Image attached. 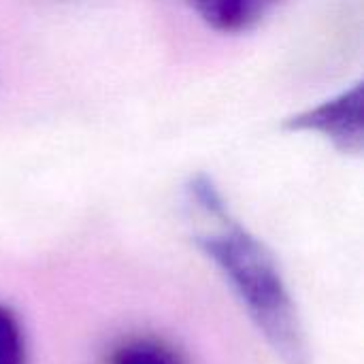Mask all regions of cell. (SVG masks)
<instances>
[{
  "instance_id": "obj_2",
  "label": "cell",
  "mask_w": 364,
  "mask_h": 364,
  "mask_svg": "<svg viewBox=\"0 0 364 364\" xmlns=\"http://www.w3.org/2000/svg\"><path fill=\"white\" fill-rule=\"evenodd\" d=\"M284 126L292 132L322 134L341 154H360L364 145L363 83H354L337 96L288 117Z\"/></svg>"
},
{
  "instance_id": "obj_5",
  "label": "cell",
  "mask_w": 364,
  "mask_h": 364,
  "mask_svg": "<svg viewBox=\"0 0 364 364\" xmlns=\"http://www.w3.org/2000/svg\"><path fill=\"white\" fill-rule=\"evenodd\" d=\"M0 364H28V341L17 314L0 303Z\"/></svg>"
},
{
  "instance_id": "obj_1",
  "label": "cell",
  "mask_w": 364,
  "mask_h": 364,
  "mask_svg": "<svg viewBox=\"0 0 364 364\" xmlns=\"http://www.w3.org/2000/svg\"><path fill=\"white\" fill-rule=\"evenodd\" d=\"M205 218L213 228L196 235L198 250L220 271L269 348L286 364H309L305 326L273 252L228 209Z\"/></svg>"
},
{
  "instance_id": "obj_4",
  "label": "cell",
  "mask_w": 364,
  "mask_h": 364,
  "mask_svg": "<svg viewBox=\"0 0 364 364\" xmlns=\"http://www.w3.org/2000/svg\"><path fill=\"white\" fill-rule=\"evenodd\" d=\"M102 364H188V360L168 339L151 333H136L115 341L105 354Z\"/></svg>"
},
{
  "instance_id": "obj_3",
  "label": "cell",
  "mask_w": 364,
  "mask_h": 364,
  "mask_svg": "<svg viewBox=\"0 0 364 364\" xmlns=\"http://www.w3.org/2000/svg\"><path fill=\"white\" fill-rule=\"evenodd\" d=\"M200 19L222 34H243L262 23L286 0H190Z\"/></svg>"
}]
</instances>
